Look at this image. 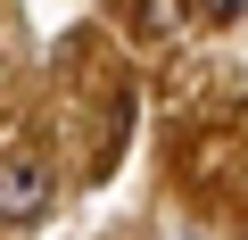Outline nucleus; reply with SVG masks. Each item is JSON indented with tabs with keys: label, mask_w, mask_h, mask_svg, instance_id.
Returning a JSON list of instances; mask_svg holds the SVG:
<instances>
[{
	"label": "nucleus",
	"mask_w": 248,
	"mask_h": 240,
	"mask_svg": "<svg viewBox=\"0 0 248 240\" xmlns=\"http://www.w3.org/2000/svg\"><path fill=\"white\" fill-rule=\"evenodd\" d=\"M50 207V174L33 166V158H9V191H0V215H9V224H33Z\"/></svg>",
	"instance_id": "1"
},
{
	"label": "nucleus",
	"mask_w": 248,
	"mask_h": 240,
	"mask_svg": "<svg viewBox=\"0 0 248 240\" xmlns=\"http://www.w3.org/2000/svg\"><path fill=\"white\" fill-rule=\"evenodd\" d=\"M174 25H182L174 0H141V33H174Z\"/></svg>",
	"instance_id": "2"
},
{
	"label": "nucleus",
	"mask_w": 248,
	"mask_h": 240,
	"mask_svg": "<svg viewBox=\"0 0 248 240\" xmlns=\"http://www.w3.org/2000/svg\"><path fill=\"white\" fill-rule=\"evenodd\" d=\"M199 9H207V17H240L248 0H199Z\"/></svg>",
	"instance_id": "3"
}]
</instances>
